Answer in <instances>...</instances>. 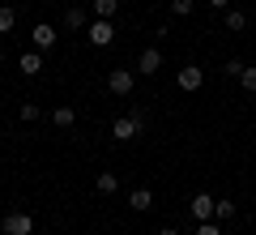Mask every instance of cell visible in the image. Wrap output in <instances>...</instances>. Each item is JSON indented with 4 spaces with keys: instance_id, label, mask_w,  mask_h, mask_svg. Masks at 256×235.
Here are the masks:
<instances>
[{
    "instance_id": "1",
    "label": "cell",
    "mask_w": 256,
    "mask_h": 235,
    "mask_svg": "<svg viewBox=\"0 0 256 235\" xmlns=\"http://www.w3.org/2000/svg\"><path fill=\"white\" fill-rule=\"evenodd\" d=\"M141 124H146V120H141V111H132V116H124V120H116V124H111V137H116V141H132V137L141 133Z\"/></svg>"
},
{
    "instance_id": "2",
    "label": "cell",
    "mask_w": 256,
    "mask_h": 235,
    "mask_svg": "<svg viewBox=\"0 0 256 235\" xmlns=\"http://www.w3.org/2000/svg\"><path fill=\"white\" fill-rule=\"evenodd\" d=\"M4 235H34V218L30 214H4Z\"/></svg>"
},
{
    "instance_id": "3",
    "label": "cell",
    "mask_w": 256,
    "mask_h": 235,
    "mask_svg": "<svg viewBox=\"0 0 256 235\" xmlns=\"http://www.w3.org/2000/svg\"><path fill=\"white\" fill-rule=\"evenodd\" d=\"M214 205H218V201L210 197V192H196V197H192V218H196V222H214Z\"/></svg>"
},
{
    "instance_id": "4",
    "label": "cell",
    "mask_w": 256,
    "mask_h": 235,
    "mask_svg": "<svg viewBox=\"0 0 256 235\" xmlns=\"http://www.w3.org/2000/svg\"><path fill=\"white\" fill-rule=\"evenodd\" d=\"M111 39H116V30H111V18L90 22V43H94V47H111Z\"/></svg>"
},
{
    "instance_id": "5",
    "label": "cell",
    "mask_w": 256,
    "mask_h": 235,
    "mask_svg": "<svg viewBox=\"0 0 256 235\" xmlns=\"http://www.w3.org/2000/svg\"><path fill=\"white\" fill-rule=\"evenodd\" d=\"M107 90H111V94H120V99H124V94H132V73H128V69H111Z\"/></svg>"
},
{
    "instance_id": "6",
    "label": "cell",
    "mask_w": 256,
    "mask_h": 235,
    "mask_svg": "<svg viewBox=\"0 0 256 235\" xmlns=\"http://www.w3.org/2000/svg\"><path fill=\"white\" fill-rule=\"evenodd\" d=\"M201 82H205V73L201 69H196V64H184V69H180V90H201Z\"/></svg>"
},
{
    "instance_id": "7",
    "label": "cell",
    "mask_w": 256,
    "mask_h": 235,
    "mask_svg": "<svg viewBox=\"0 0 256 235\" xmlns=\"http://www.w3.org/2000/svg\"><path fill=\"white\" fill-rule=\"evenodd\" d=\"M128 205L137 209V214H146V209H154V192H150V188H137L132 197H128Z\"/></svg>"
},
{
    "instance_id": "8",
    "label": "cell",
    "mask_w": 256,
    "mask_h": 235,
    "mask_svg": "<svg viewBox=\"0 0 256 235\" xmlns=\"http://www.w3.org/2000/svg\"><path fill=\"white\" fill-rule=\"evenodd\" d=\"M162 69V52H158V47H146V52H141V73H158Z\"/></svg>"
},
{
    "instance_id": "9",
    "label": "cell",
    "mask_w": 256,
    "mask_h": 235,
    "mask_svg": "<svg viewBox=\"0 0 256 235\" xmlns=\"http://www.w3.org/2000/svg\"><path fill=\"white\" fill-rule=\"evenodd\" d=\"M18 69L26 73V77H38V69H43V56H38V52H26V56L18 60Z\"/></svg>"
},
{
    "instance_id": "10",
    "label": "cell",
    "mask_w": 256,
    "mask_h": 235,
    "mask_svg": "<svg viewBox=\"0 0 256 235\" xmlns=\"http://www.w3.org/2000/svg\"><path fill=\"white\" fill-rule=\"evenodd\" d=\"M30 39H34V47H43V52H47V47L56 43V30H52V26H43V22H38V26L30 30Z\"/></svg>"
},
{
    "instance_id": "11",
    "label": "cell",
    "mask_w": 256,
    "mask_h": 235,
    "mask_svg": "<svg viewBox=\"0 0 256 235\" xmlns=\"http://www.w3.org/2000/svg\"><path fill=\"white\" fill-rule=\"evenodd\" d=\"M64 26H73V30H90V13H86V9H68V13H64Z\"/></svg>"
},
{
    "instance_id": "12",
    "label": "cell",
    "mask_w": 256,
    "mask_h": 235,
    "mask_svg": "<svg viewBox=\"0 0 256 235\" xmlns=\"http://www.w3.org/2000/svg\"><path fill=\"white\" fill-rule=\"evenodd\" d=\"M52 124H56V128H73V124H77V111H73V107H56V111H52Z\"/></svg>"
},
{
    "instance_id": "13",
    "label": "cell",
    "mask_w": 256,
    "mask_h": 235,
    "mask_svg": "<svg viewBox=\"0 0 256 235\" xmlns=\"http://www.w3.org/2000/svg\"><path fill=\"white\" fill-rule=\"evenodd\" d=\"M94 188H98V192H116V188H120V180H116V171H102L98 180H94Z\"/></svg>"
},
{
    "instance_id": "14",
    "label": "cell",
    "mask_w": 256,
    "mask_h": 235,
    "mask_svg": "<svg viewBox=\"0 0 256 235\" xmlns=\"http://www.w3.org/2000/svg\"><path fill=\"white\" fill-rule=\"evenodd\" d=\"M116 9H120V0H94V13L98 18H116Z\"/></svg>"
},
{
    "instance_id": "15",
    "label": "cell",
    "mask_w": 256,
    "mask_h": 235,
    "mask_svg": "<svg viewBox=\"0 0 256 235\" xmlns=\"http://www.w3.org/2000/svg\"><path fill=\"white\" fill-rule=\"evenodd\" d=\"M248 26V13H239V9H226V30H244Z\"/></svg>"
},
{
    "instance_id": "16",
    "label": "cell",
    "mask_w": 256,
    "mask_h": 235,
    "mask_svg": "<svg viewBox=\"0 0 256 235\" xmlns=\"http://www.w3.org/2000/svg\"><path fill=\"white\" fill-rule=\"evenodd\" d=\"M235 214H239L235 201H218V205H214V218H235Z\"/></svg>"
},
{
    "instance_id": "17",
    "label": "cell",
    "mask_w": 256,
    "mask_h": 235,
    "mask_svg": "<svg viewBox=\"0 0 256 235\" xmlns=\"http://www.w3.org/2000/svg\"><path fill=\"white\" fill-rule=\"evenodd\" d=\"M192 9H196V0H171V13H175V18H188Z\"/></svg>"
},
{
    "instance_id": "18",
    "label": "cell",
    "mask_w": 256,
    "mask_h": 235,
    "mask_svg": "<svg viewBox=\"0 0 256 235\" xmlns=\"http://www.w3.org/2000/svg\"><path fill=\"white\" fill-rule=\"evenodd\" d=\"M13 22H18V18H13V9H9V5H0V35H9Z\"/></svg>"
},
{
    "instance_id": "19",
    "label": "cell",
    "mask_w": 256,
    "mask_h": 235,
    "mask_svg": "<svg viewBox=\"0 0 256 235\" xmlns=\"http://www.w3.org/2000/svg\"><path fill=\"white\" fill-rule=\"evenodd\" d=\"M244 69H248L244 60H226V64H222V73H226V77H244Z\"/></svg>"
},
{
    "instance_id": "20",
    "label": "cell",
    "mask_w": 256,
    "mask_h": 235,
    "mask_svg": "<svg viewBox=\"0 0 256 235\" xmlns=\"http://www.w3.org/2000/svg\"><path fill=\"white\" fill-rule=\"evenodd\" d=\"M239 86H244L248 94H256V69H244V77H239Z\"/></svg>"
},
{
    "instance_id": "21",
    "label": "cell",
    "mask_w": 256,
    "mask_h": 235,
    "mask_svg": "<svg viewBox=\"0 0 256 235\" xmlns=\"http://www.w3.org/2000/svg\"><path fill=\"white\" fill-rule=\"evenodd\" d=\"M22 120H38V107H34V103H22Z\"/></svg>"
},
{
    "instance_id": "22",
    "label": "cell",
    "mask_w": 256,
    "mask_h": 235,
    "mask_svg": "<svg viewBox=\"0 0 256 235\" xmlns=\"http://www.w3.org/2000/svg\"><path fill=\"white\" fill-rule=\"evenodd\" d=\"M196 235H222V231H218L214 222H201V231H196Z\"/></svg>"
},
{
    "instance_id": "23",
    "label": "cell",
    "mask_w": 256,
    "mask_h": 235,
    "mask_svg": "<svg viewBox=\"0 0 256 235\" xmlns=\"http://www.w3.org/2000/svg\"><path fill=\"white\" fill-rule=\"evenodd\" d=\"M210 5H214V9H226V5H230V0H210Z\"/></svg>"
},
{
    "instance_id": "24",
    "label": "cell",
    "mask_w": 256,
    "mask_h": 235,
    "mask_svg": "<svg viewBox=\"0 0 256 235\" xmlns=\"http://www.w3.org/2000/svg\"><path fill=\"white\" fill-rule=\"evenodd\" d=\"M158 235H180V231H175V226H162V231H158Z\"/></svg>"
},
{
    "instance_id": "25",
    "label": "cell",
    "mask_w": 256,
    "mask_h": 235,
    "mask_svg": "<svg viewBox=\"0 0 256 235\" xmlns=\"http://www.w3.org/2000/svg\"><path fill=\"white\" fill-rule=\"evenodd\" d=\"M0 60H4V52H0Z\"/></svg>"
}]
</instances>
